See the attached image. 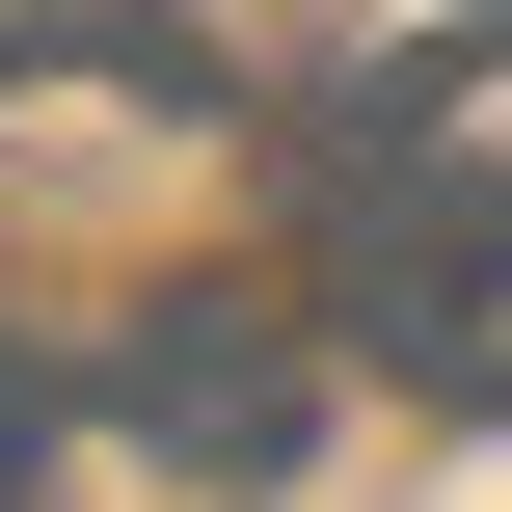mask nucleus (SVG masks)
<instances>
[{"label":"nucleus","instance_id":"f257e3e1","mask_svg":"<svg viewBox=\"0 0 512 512\" xmlns=\"http://www.w3.org/2000/svg\"><path fill=\"white\" fill-rule=\"evenodd\" d=\"M324 297L378 351H432L459 405H512V27H432L324 108Z\"/></svg>","mask_w":512,"mask_h":512}]
</instances>
